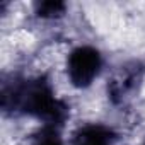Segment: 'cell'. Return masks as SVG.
Listing matches in <instances>:
<instances>
[{"instance_id": "1", "label": "cell", "mask_w": 145, "mask_h": 145, "mask_svg": "<svg viewBox=\"0 0 145 145\" xmlns=\"http://www.w3.org/2000/svg\"><path fill=\"white\" fill-rule=\"evenodd\" d=\"M14 104L21 106L26 113L43 118L46 125H56L63 120L65 108L55 99L46 82H29L14 91Z\"/></svg>"}, {"instance_id": "2", "label": "cell", "mask_w": 145, "mask_h": 145, "mask_svg": "<svg viewBox=\"0 0 145 145\" xmlns=\"http://www.w3.org/2000/svg\"><path fill=\"white\" fill-rule=\"evenodd\" d=\"M68 77L77 87L89 86L101 68V56L94 48L80 46L74 50L68 56Z\"/></svg>"}, {"instance_id": "3", "label": "cell", "mask_w": 145, "mask_h": 145, "mask_svg": "<svg viewBox=\"0 0 145 145\" xmlns=\"http://www.w3.org/2000/svg\"><path fill=\"white\" fill-rule=\"evenodd\" d=\"M113 131L103 125H87L80 128L74 138V145H111Z\"/></svg>"}, {"instance_id": "4", "label": "cell", "mask_w": 145, "mask_h": 145, "mask_svg": "<svg viewBox=\"0 0 145 145\" xmlns=\"http://www.w3.org/2000/svg\"><path fill=\"white\" fill-rule=\"evenodd\" d=\"M33 145H63L61 143V138L56 131V128L53 125H46L34 138V143Z\"/></svg>"}, {"instance_id": "5", "label": "cell", "mask_w": 145, "mask_h": 145, "mask_svg": "<svg viewBox=\"0 0 145 145\" xmlns=\"http://www.w3.org/2000/svg\"><path fill=\"white\" fill-rule=\"evenodd\" d=\"M63 10V4L60 2H44L39 5V14L41 16H55Z\"/></svg>"}]
</instances>
